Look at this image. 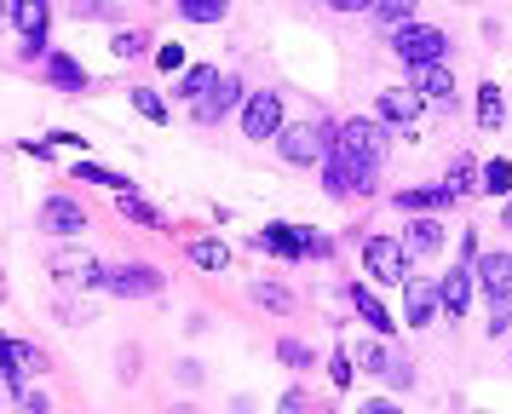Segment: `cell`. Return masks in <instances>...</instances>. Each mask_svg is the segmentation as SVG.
<instances>
[{"instance_id": "obj_1", "label": "cell", "mask_w": 512, "mask_h": 414, "mask_svg": "<svg viewBox=\"0 0 512 414\" xmlns=\"http://www.w3.org/2000/svg\"><path fill=\"white\" fill-rule=\"evenodd\" d=\"M363 271H369L380 288H403V282L415 276V259H409V248H403V236L374 230V236H363Z\"/></svg>"}, {"instance_id": "obj_2", "label": "cell", "mask_w": 512, "mask_h": 414, "mask_svg": "<svg viewBox=\"0 0 512 414\" xmlns=\"http://www.w3.org/2000/svg\"><path fill=\"white\" fill-rule=\"evenodd\" d=\"M334 144H346L351 156L369 161V167H386V156H392V127L380 115H346L334 127Z\"/></svg>"}, {"instance_id": "obj_3", "label": "cell", "mask_w": 512, "mask_h": 414, "mask_svg": "<svg viewBox=\"0 0 512 414\" xmlns=\"http://www.w3.org/2000/svg\"><path fill=\"white\" fill-rule=\"evenodd\" d=\"M277 156L288 161V167H317V161L328 156V127H317V121H282Z\"/></svg>"}, {"instance_id": "obj_4", "label": "cell", "mask_w": 512, "mask_h": 414, "mask_svg": "<svg viewBox=\"0 0 512 414\" xmlns=\"http://www.w3.org/2000/svg\"><path fill=\"white\" fill-rule=\"evenodd\" d=\"M392 52L403 64H443L449 58V35L432 29V23H403V29H392Z\"/></svg>"}, {"instance_id": "obj_5", "label": "cell", "mask_w": 512, "mask_h": 414, "mask_svg": "<svg viewBox=\"0 0 512 414\" xmlns=\"http://www.w3.org/2000/svg\"><path fill=\"white\" fill-rule=\"evenodd\" d=\"M162 282L167 276L156 265H144V259H127V265H110L104 271V288L116 299H150V294H162Z\"/></svg>"}, {"instance_id": "obj_6", "label": "cell", "mask_w": 512, "mask_h": 414, "mask_svg": "<svg viewBox=\"0 0 512 414\" xmlns=\"http://www.w3.org/2000/svg\"><path fill=\"white\" fill-rule=\"evenodd\" d=\"M282 133V92H248L242 98V138H254V144H265V138Z\"/></svg>"}, {"instance_id": "obj_7", "label": "cell", "mask_w": 512, "mask_h": 414, "mask_svg": "<svg viewBox=\"0 0 512 414\" xmlns=\"http://www.w3.org/2000/svg\"><path fill=\"white\" fill-rule=\"evenodd\" d=\"M12 23L24 35V58H47V23H52V6L47 0H12Z\"/></svg>"}, {"instance_id": "obj_8", "label": "cell", "mask_w": 512, "mask_h": 414, "mask_svg": "<svg viewBox=\"0 0 512 414\" xmlns=\"http://www.w3.org/2000/svg\"><path fill=\"white\" fill-rule=\"evenodd\" d=\"M472 265H449V271L438 276V311H443V322H461L466 311H472Z\"/></svg>"}, {"instance_id": "obj_9", "label": "cell", "mask_w": 512, "mask_h": 414, "mask_svg": "<svg viewBox=\"0 0 512 414\" xmlns=\"http://www.w3.org/2000/svg\"><path fill=\"white\" fill-rule=\"evenodd\" d=\"M472 282L484 288V299H512V253L507 248H489L472 259Z\"/></svg>"}, {"instance_id": "obj_10", "label": "cell", "mask_w": 512, "mask_h": 414, "mask_svg": "<svg viewBox=\"0 0 512 414\" xmlns=\"http://www.w3.org/2000/svg\"><path fill=\"white\" fill-rule=\"evenodd\" d=\"M403 322L409 328H432L438 322V276H409L403 282Z\"/></svg>"}, {"instance_id": "obj_11", "label": "cell", "mask_w": 512, "mask_h": 414, "mask_svg": "<svg viewBox=\"0 0 512 414\" xmlns=\"http://www.w3.org/2000/svg\"><path fill=\"white\" fill-rule=\"evenodd\" d=\"M41 230L58 236V242H70V236L87 230V207L75 202V196H47V202H41Z\"/></svg>"}, {"instance_id": "obj_12", "label": "cell", "mask_w": 512, "mask_h": 414, "mask_svg": "<svg viewBox=\"0 0 512 414\" xmlns=\"http://www.w3.org/2000/svg\"><path fill=\"white\" fill-rule=\"evenodd\" d=\"M41 368H47V357H41L35 345L6 340V334H0V374H6V386H12V391L24 386V374H41Z\"/></svg>"}, {"instance_id": "obj_13", "label": "cell", "mask_w": 512, "mask_h": 414, "mask_svg": "<svg viewBox=\"0 0 512 414\" xmlns=\"http://www.w3.org/2000/svg\"><path fill=\"white\" fill-rule=\"evenodd\" d=\"M420 104H426V98H420L415 87H386L380 98H374V115H380L386 127H415V121H420Z\"/></svg>"}, {"instance_id": "obj_14", "label": "cell", "mask_w": 512, "mask_h": 414, "mask_svg": "<svg viewBox=\"0 0 512 414\" xmlns=\"http://www.w3.org/2000/svg\"><path fill=\"white\" fill-rule=\"evenodd\" d=\"M409 87L426 98V104H455V75H449V64H409Z\"/></svg>"}, {"instance_id": "obj_15", "label": "cell", "mask_w": 512, "mask_h": 414, "mask_svg": "<svg viewBox=\"0 0 512 414\" xmlns=\"http://www.w3.org/2000/svg\"><path fill=\"white\" fill-rule=\"evenodd\" d=\"M443 219L438 213H415L409 219V230H403V248H409V259H432V253H443Z\"/></svg>"}, {"instance_id": "obj_16", "label": "cell", "mask_w": 512, "mask_h": 414, "mask_svg": "<svg viewBox=\"0 0 512 414\" xmlns=\"http://www.w3.org/2000/svg\"><path fill=\"white\" fill-rule=\"evenodd\" d=\"M52 276L58 282H75V288H104V265L87 259V253H70V248L52 253Z\"/></svg>"}, {"instance_id": "obj_17", "label": "cell", "mask_w": 512, "mask_h": 414, "mask_svg": "<svg viewBox=\"0 0 512 414\" xmlns=\"http://www.w3.org/2000/svg\"><path fill=\"white\" fill-rule=\"evenodd\" d=\"M254 248H265V253H277V259H305V242H300V225H282V219H271L265 230H254Z\"/></svg>"}, {"instance_id": "obj_18", "label": "cell", "mask_w": 512, "mask_h": 414, "mask_svg": "<svg viewBox=\"0 0 512 414\" xmlns=\"http://www.w3.org/2000/svg\"><path fill=\"white\" fill-rule=\"evenodd\" d=\"M507 92L495 87V81H484V87H478V98H472V121H478V127H484V133H495V127H507Z\"/></svg>"}, {"instance_id": "obj_19", "label": "cell", "mask_w": 512, "mask_h": 414, "mask_svg": "<svg viewBox=\"0 0 512 414\" xmlns=\"http://www.w3.org/2000/svg\"><path fill=\"white\" fill-rule=\"evenodd\" d=\"M455 207L449 184H415V190H397V213H443Z\"/></svg>"}, {"instance_id": "obj_20", "label": "cell", "mask_w": 512, "mask_h": 414, "mask_svg": "<svg viewBox=\"0 0 512 414\" xmlns=\"http://www.w3.org/2000/svg\"><path fill=\"white\" fill-rule=\"evenodd\" d=\"M346 299H351V311H357V317L369 322L374 334H392V328H397V322H392V311H386V305H380V299H374L369 288H363V282H351V288H346Z\"/></svg>"}, {"instance_id": "obj_21", "label": "cell", "mask_w": 512, "mask_h": 414, "mask_svg": "<svg viewBox=\"0 0 512 414\" xmlns=\"http://www.w3.org/2000/svg\"><path fill=\"white\" fill-rule=\"evenodd\" d=\"M242 98H248V92L236 87V81H225V75H219V87H213V92H202V98H196V121L208 127V121H219V115L231 110V104H242Z\"/></svg>"}, {"instance_id": "obj_22", "label": "cell", "mask_w": 512, "mask_h": 414, "mask_svg": "<svg viewBox=\"0 0 512 414\" xmlns=\"http://www.w3.org/2000/svg\"><path fill=\"white\" fill-rule=\"evenodd\" d=\"M190 265H202V271H231V248L219 242V236H202V242H190Z\"/></svg>"}, {"instance_id": "obj_23", "label": "cell", "mask_w": 512, "mask_h": 414, "mask_svg": "<svg viewBox=\"0 0 512 414\" xmlns=\"http://www.w3.org/2000/svg\"><path fill=\"white\" fill-rule=\"evenodd\" d=\"M116 202H121V219H133V225H150V230H167V219L156 213V207L144 202L139 190H116Z\"/></svg>"}, {"instance_id": "obj_24", "label": "cell", "mask_w": 512, "mask_h": 414, "mask_svg": "<svg viewBox=\"0 0 512 414\" xmlns=\"http://www.w3.org/2000/svg\"><path fill=\"white\" fill-rule=\"evenodd\" d=\"M415 12H420V0H374L369 18L380 29H403V23H415Z\"/></svg>"}, {"instance_id": "obj_25", "label": "cell", "mask_w": 512, "mask_h": 414, "mask_svg": "<svg viewBox=\"0 0 512 414\" xmlns=\"http://www.w3.org/2000/svg\"><path fill=\"white\" fill-rule=\"evenodd\" d=\"M449 196H455V202L478 196V161H472V156H455V161H449Z\"/></svg>"}, {"instance_id": "obj_26", "label": "cell", "mask_w": 512, "mask_h": 414, "mask_svg": "<svg viewBox=\"0 0 512 414\" xmlns=\"http://www.w3.org/2000/svg\"><path fill=\"white\" fill-rule=\"evenodd\" d=\"M478 190H484V196H512V161L495 156L489 167H478Z\"/></svg>"}, {"instance_id": "obj_27", "label": "cell", "mask_w": 512, "mask_h": 414, "mask_svg": "<svg viewBox=\"0 0 512 414\" xmlns=\"http://www.w3.org/2000/svg\"><path fill=\"white\" fill-rule=\"evenodd\" d=\"M213 87H219V69L213 64H190L185 75H179V98H190V104H196L202 92H213Z\"/></svg>"}, {"instance_id": "obj_28", "label": "cell", "mask_w": 512, "mask_h": 414, "mask_svg": "<svg viewBox=\"0 0 512 414\" xmlns=\"http://www.w3.org/2000/svg\"><path fill=\"white\" fill-rule=\"evenodd\" d=\"M47 75H52L64 92H81V87H87V69L75 64V58H64V52H52V58H47Z\"/></svg>"}, {"instance_id": "obj_29", "label": "cell", "mask_w": 512, "mask_h": 414, "mask_svg": "<svg viewBox=\"0 0 512 414\" xmlns=\"http://www.w3.org/2000/svg\"><path fill=\"white\" fill-rule=\"evenodd\" d=\"M231 0H179V18L185 23H225Z\"/></svg>"}, {"instance_id": "obj_30", "label": "cell", "mask_w": 512, "mask_h": 414, "mask_svg": "<svg viewBox=\"0 0 512 414\" xmlns=\"http://www.w3.org/2000/svg\"><path fill=\"white\" fill-rule=\"evenodd\" d=\"M357 363L369 368V374H392V368H397V357H392V351H386L380 340H369V345H357Z\"/></svg>"}, {"instance_id": "obj_31", "label": "cell", "mask_w": 512, "mask_h": 414, "mask_svg": "<svg viewBox=\"0 0 512 414\" xmlns=\"http://www.w3.org/2000/svg\"><path fill=\"white\" fill-rule=\"evenodd\" d=\"M110 52H116V58H144V52H150V35H144V29H116Z\"/></svg>"}, {"instance_id": "obj_32", "label": "cell", "mask_w": 512, "mask_h": 414, "mask_svg": "<svg viewBox=\"0 0 512 414\" xmlns=\"http://www.w3.org/2000/svg\"><path fill=\"white\" fill-rule=\"evenodd\" d=\"M75 179H87V184H104V190H133V184L121 179V173H110V167H98V161H81V167H75Z\"/></svg>"}, {"instance_id": "obj_33", "label": "cell", "mask_w": 512, "mask_h": 414, "mask_svg": "<svg viewBox=\"0 0 512 414\" xmlns=\"http://www.w3.org/2000/svg\"><path fill=\"white\" fill-rule=\"evenodd\" d=\"M254 299L265 305V311H277V317H288V311H294V294H288V288H277V282H259Z\"/></svg>"}, {"instance_id": "obj_34", "label": "cell", "mask_w": 512, "mask_h": 414, "mask_svg": "<svg viewBox=\"0 0 512 414\" xmlns=\"http://www.w3.org/2000/svg\"><path fill=\"white\" fill-rule=\"evenodd\" d=\"M133 110L144 115V121H156V127H167V104L156 98L150 87H133Z\"/></svg>"}, {"instance_id": "obj_35", "label": "cell", "mask_w": 512, "mask_h": 414, "mask_svg": "<svg viewBox=\"0 0 512 414\" xmlns=\"http://www.w3.org/2000/svg\"><path fill=\"white\" fill-rule=\"evenodd\" d=\"M277 357H282L288 368H311V363H317V351H311V345H300V340H282Z\"/></svg>"}, {"instance_id": "obj_36", "label": "cell", "mask_w": 512, "mask_h": 414, "mask_svg": "<svg viewBox=\"0 0 512 414\" xmlns=\"http://www.w3.org/2000/svg\"><path fill=\"white\" fill-rule=\"evenodd\" d=\"M300 242H305V259H328V253H334V242H328V236H317L311 225H300Z\"/></svg>"}, {"instance_id": "obj_37", "label": "cell", "mask_w": 512, "mask_h": 414, "mask_svg": "<svg viewBox=\"0 0 512 414\" xmlns=\"http://www.w3.org/2000/svg\"><path fill=\"white\" fill-rule=\"evenodd\" d=\"M277 414H311V397H305L300 386H288L282 391V403H277Z\"/></svg>"}, {"instance_id": "obj_38", "label": "cell", "mask_w": 512, "mask_h": 414, "mask_svg": "<svg viewBox=\"0 0 512 414\" xmlns=\"http://www.w3.org/2000/svg\"><path fill=\"white\" fill-rule=\"evenodd\" d=\"M334 386H351V374H357V368H351V351H334Z\"/></svg>"}, {"instance_id": "obj_39", "label": "cell", "mask_w": 512, "mask_h": 414, "mask_svg": "<svg viewBox=\"0 0 512 414\" xmlns=\"http://www.w3.org/2000/svg\"><path fill=\"white\" fill-rule=\"evenodd\" d=\"M328 12H340V18H351V12H374V0H323Z\"/></svg>"}, {"instance_id": "obj_40", "label": "cell", "mask_w": 512, "mask_h": 414, "mask_svg": "<svg viewBox=\"0 0 512 414\" xmlns=\"http://www.w3.org/2000/svg\"><path fill=\"white\" fill-rule=\"evenodd\" d=\"M156 64H162V69H185V52L167 41V46H156Z\"/></svg>"}, {"instance_id": "obj_41", "label": "cell", "mask_w": 512, "mask_h": 414, "mask_svg": "<svg viewBox=\"0 0 512 414\" xmlns=\"http://www.w3.org/2000/svg\"><path fill=\"white\" fill-rule=\"evenodd\" d=\"M478 253H484V248H478V230H461V265H472Z\"/></svg>"}, {"instance_id": "obj_42", "label": "cell", "mask_w": 512, "mask_h": 414, "mask_svg": "<svg viewBox=\"0 0 512 414\" xmlns=\"http://www.w3.org/2000/svg\"><path fill=\"white\" fill-rule=\"evenodd\" d=\"M357 414H403V409H397L392 397H369V403H363Z\"/></svg>"}, {"instance_id": "obj_43", "label": "cell", "mask_w": 512, "mask_h": 414, "mask_svg": "<svg viewBox=\"0 0 512 414\" xmlns=\"http://www.w3.org/2000/svg\"><path fill=\"white\" fill-rule=\"evenodd\" d=\"M24 414H47V397H41V391H29V397H24Z\"/></svg>"}, {"instance_id": "obj_44", "label": "cell", "mask_w": 512, "mask_h": 414, "mask_svg": "<svg viewBox=\"0 0 512 414\" xmlns=\"http://www.w3.org/2000/svg\"><path fill=\"white\" fill-rule=\"evenodd\" d=\"M501 230H507V236H512V196H507V202H501Z\"/></svg>"}, {"instance_id": "obj_45", "label": "cell", "mask_w": 512, "mask_h": 414, "mask_svg": "<svg viewBox=\"0 0 512 414\" xmlns=\"http://www.w3.org/2000/svg\"><path fill=\"white\" fill-rule=\"evenodd\" d=\"M0 18H12V0H0Z\"/></svg>"}, {"instance_id": "obj_46", "label": "cell", "mask_w": 512, "mask_h": 414, "mask_svg": "<svg viewBox=\"0 0 512 414\" xmlns=\"http://www.w3.org/2000/svg\"><path fill=\"white\" fill-rule=\"evenodd\" d=\"M507 127H512V110H507Z\"/></svg>"}]
</instances>
